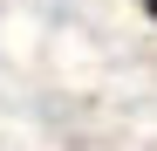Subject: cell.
Returning <instances> with one entry per match:
<instances>
[{
    "label": "cell",
    "instance_id": "1",
    "mask_svg": "<svg viewBox=\"0 0 157 151\" xmlns=\"http://www.w3.org/2000/svg\"><path fill=\"white\" fill-rule=\"evenodd\" d=\"M137 7H144V14H157V0H137Z\"/></svg>",
    "mask_w": 157,
    "mask_h": 151
}]
</instances>
